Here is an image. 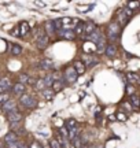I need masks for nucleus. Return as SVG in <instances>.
<instances>
[{"instance_id": "22", "label": "nucleus", "mask_w": 140, "mask_h": 148, "mask_svg": "<svg viewBox=\"0 0 140 148\" xmlns=\"http://www.w3.org/2000/svg\"><path fill=\"white\" fill-rule=\"evenodd\" d=\"M45 30L48 32V34L47 36H52V34H55V29H54V25H52V21H48V22H45Z\"/></svg>"}, {"instance_id": "40", "label": "nucleus", "mask_w": 140, "mask_h": 148, "mask_svg": "<svg viewBox=\"0 0 140 148\" xmlns=\"http://www.w3.org/2000/svg\"><path fill=\"white\" fill-rule=\"evenodd\" d=\"M34 4H37V5H40V7H45V3H43V1H36Z\"/></svg>"}, {"instance_id": "42", "label": "nucleus", "mask_w": 140, "mask_h": 148, "mask_svg": "<svg viewBox=\"0 0 140 148\" xmlns=\"http://www.w3.org/2000/svg\"><path fill=\"white\" fill-rule=\"evenodd\" d=\"M124 107L126 108V110H130V106L128 104V103H124Z\"/></svg>"}, {"instance_id": "24", "label": "nucleus", "mask_w": 140, "mask_h": 148, "mask_svg": "<svg viewBox=\"0 0 140 148\" xmlns=\"http://www.w3.org/2000/svg\"><path fill=\"white\" fill-rule=\"evenodd\" d=\"M52 25H54L55 32H59V30H62V29H63V23H62V19H55V21H52Z\"/></svg>"}, {"instance_id": "4", "label": "nucleus", "mask_w": 140, "mask_h": 148, "mask_svg": "<svg viewBox=\"0 0 140 148\" xmlns=\"http://www.w3.org/2000/svg\"><path fill=\"white\" fill-rule=\"evenodd\" d=\"M85 38L86 40H89V41H93V44H97V42L100 41L102 38H104V34H103L100 30H95L93 33H91L89 36H85Z\"/></svg>"}, {"instance_id": "5", "label": "nucleus", "mask_w": 140, "mask_h": 148, "mask_svg": "<svg viewBox=\"0 0 140 148\" xmlns=\"http://www.w3.org/2000/svg\"><path fill=\"white\" fill-rule=\"evenodd\" d=\"M36 41H37L36 42V45H37L38 49H45V48L48 47V44H49V37L47 36V34H44V36L38 37Z\"/></svg>"}, {"instance_id": "20", "label": "nucleus", "mask_w": 140, "mask_h": 148, "mask_svg": "<svg viewBox=\"0 0 140 148\" xmlns=\"http://www.w3.org/2000/svg\"><path fill=\"white\" fill-rule=\"evenodd\" d=\"M4 140H5V143L16 141V140H18V136H16V133H14V132H8V133H7V134L4 136Z\"/></svg>"}, {"instance_id": "29", "label": "nucleus", "mask_w": 140, "mask_h": 148, "mask_svg": "<svg viewBox=\"0 0 140 148\" xmlns=\"http://www.w3.org/2000/svg\"><path fill=\"white\" fill-rule=\"evenodd\" d=\"M54 81H55L54 75H45V78H44V84H45V86H51Z\"/></svg>"}, {"instance_id": "38", "label": "nucleus", "mask_w": 140, "mask_h": 148, "mask_svg": "<svg viewBox=\"0 0 140 148\" xmlns=\"http://www.w3.org/2000/svg\"><path fill=\"white\" fill-rule=\"evenodd\" d=\"M117 118H118L119 121H125V118H126V116H125L124 114H118V115H117Z\"/></svg>"}, {"instance_id": "41", "label": "nucleus", "mask_w": 140, "mask_h": 148, "mask_svg": "<svg viewBox=\"0 0 140 148\" xmlns=\"http://www.w3.org/2000/svg\"><path fill=\"white\" fill-rule=\"evenodd\" d=\"M36 81H37V79H34V78H29V81H27V82H29V84H36Z\"/></svg>"}, {"instance_id": "39", "label": "nucleus", "mask_w": 140, "mask_h": 148, "mask_svg": "<svg viewBox=\"0 0 140 148\" xmlns=\"http://www.w3.org/2000/svg\"><path fill=\"white\" fill-rule=\"evenodd\" d=\"M86 148H102L100 145H97V144H92V145H88Z\"/></svg>"}, {"instance_id": "2", "label": "nucleus", "mask_w": 140, "mask_h": 148, "mask_svg": "<svg viewBox=\"0 0 140 148\" xmlns=\"http://www.w3.org/2000/svg\"><path fill=\"white\" fill-rule=\"evenodd\" d=\"M77 77H78L77 71H75L73 67H67L65 74H63V81H66L67 84H73V82L77 81Z\"/></svg>"}, {"instance_id": "23", "label": "nucleus", "mask_w": 140, "mask_h": 148, "mask_svg": "<svg viewBox=\"0 0 140 148\" xmlns=\"http://www.w3.org/2000/svg\"><path fill=\"white\" fill-rule=\"evenodd\" d=\"M80 129H77V127H74V129H71V130H69V138L70 140H74V138L80 137Z\"/></svg>"}, {"instance_id": "26", "label": "nucleus", "mask_w": 140, "mask_h": 148, "mask_svg": "<svg viewBox=\"0 0 140 148\" xmlns=\"http://www.w3.org/2000/svg\"><path fill=\"white\" fill-rule=\"evenodd\" d=\"M65 126L67 130H71V129H74V127H77V122H75V119H67L65 123Z\"/></svg>"}, {"instance_id": "15", "label": "nucleus", "mask_w": 140, "mask_h": 148, "mask_svg": "<svg viewBox=\"0 0 140 148\" xmlns=\"http://www.w3.org/2000/svg\"><path fill=\"white\" fill-rule=\"evenodd\" d=\"M27 33H29V23L27 22H22L21 25H19V36L23 37V36H26Z\"/></svg>"}, {"instance_id": "14", "label": "nucleus", "mask_w": 140, "mask_h": 148, "mask_svg": "<svg viewBox=\"0 0 140 148\" xmlns=\"http://www.w3.org/2000/svg\"><path fill=\"white\" fill-rule=\"evenodd\" d=\"M40 67L43 70H49V69H54V62L49 60V59H44L40 62Z\"/></svg>"}, {"instance_id": "17", "label": "nucleus", "mask_w": 140, "mask_h": 148, "mask_svg": "<svg viewBox=\"0 0 140 148\" xmlns=\"http://www.w3.org/2000/svg\"><path fill=\"white\" fill-rule=\"evenodd\" d=\"M126 78H128V81L130 84H137L140 79V75H137L136 73H128L126 74Z\"/></svg>"}, {"instance_id": "27", "label": "nucleus", "mask_w": 140, "mask_h": 148, "mask_svg": "<svg viewBox=\"0 0 140 148\" xmlns=\"http://www.w3.org/2000/svg\"><path fill=\"white\" fill-rule=\"evenodd\" d=\"M34 85H36V89H38V90H44L45 88H47L45 84H44V78H38Z\"/></svg>"}, {"instance_id": "43", "label": "nucleus", "mask_w": 140, "mask_h": 148, "mask_svg": "<svg viewBox=\"0 0 140 148\" xmlns=\"http://www.w3.org/2000/svg\"><path fill=\"white\" fill-rule=\"evenodd\" d=\"M32 148H40V145H38L37 143H34V144H33V145H32Z\"/></svg>"}, {"instance_id": "11", "label": "nucleus", "mask_w": 140, "mask_h": 148, "mask_svg": "<svg viewBox=\"0 0 140 148\" xmlns=\"http://www.w3.org/2000/svg\"><path fill=\"white\" fill-rule=\"evenodd\" d=\"M104 52H106V55H107L108 58H114V56L117 55V47H115V45H113V44H110V45H107V47H106Z\"/></svg>"}, {"instance_id": "10", "label": "nucleus", "mask_w": 140, "mask_h": 148, "mask_svg": "<svg viewBox=\"0 0 140 148\" xmlns=\"http://www.w3.org/2000/svg\"><path fill=\"white\" fill-rule=\"evenodd\" d=\"M8 119H10V123L11 122H21L22 121V114L19 111L10 112V114H8Z\"/></svg>"}, {"instance_id": "1", "label": "nucleus", "mask_w": 140, "mask_h": 148, "mask_svg": "<svg viewBox=\"0 0 140 148\" xmlns=\"http://www.w3.org/2000/svg\"><path fill=\"white\" fill-rule=\"evenodd\" d=\"M119 33H121V26L118 25V22H111L107 27V36L108 38L114 41L119 37Z\"/></svg>"}, {"instance_id": "3", "label": "nucleus", "mask_w": 140, "mask_h": 148, "mask_svg": "<svg viewBox=\"0 0 140 148\" xmlns=\"http://www.w3.org/2000/svg\"><path fill=\"white\" fill-rule=\"evenodd\" d=\"M21 103L25 107H27V108H33V107L37 106L36 99H33L32 96H29V95H22L21 96Z\"/></svg>"}, {"instance_id": "16", "label": "nucleus", "mask_w": 140, "mask_h": 148, "mask_svg": "<svg viewBox=\"0 0 140 148\" xmlns=\"http://www.w3.org/2000/svg\"><path fill=\"white\" fill-rule=\"evenodd\" d=\"M12 90H14V93H15V95H21L22 96L23 95V92H25V85L18 82V84H15L14 86H12Z\"/></svg>"}, {"instance_id": "30", "label": "nucleus", "mask_w": 140, "mask_h": 148, "mask_svg": "<svg viewBox=\"0 0 140 148\" xmlns=\"http://www.w3.org/2000/svg\"><path fill=\"white\" fill-rule=\"evenodd\" d=\"M140 7V1H129L128 3V8L129 10H133V8H137Z\"/></svg>"}, {"instance_id": "44", "label": "nucleus", "mask_w": 140, "mask_h": 148, "mask_svg": "<svg viewBox=\"0 0 140 148\" xmlns=\"http://www.w3.org/2000/svg\"><path fill=\"white\" fill-rule=\"evenodd\" d=\"M3 90H4V89H3V86L0 85V93H3Z\"/></svg>"}, {"instance_id": "19", "label": "nucleus", "mask_w": 140, "mask_h": 148, "mask_svg": "<svg viewBox=\"0 0 140 148\" xmlns=\"http://www.w3.org/2000/svg\"><path fill=\"white\" fill-rule=\"evenodd\" d=\"M11 53H12L14 56H19L22 53V47L18 45V44H12V45H11Z\"/></svg>"}, {"instance_id": "7", "label": "nucleus", "mask_w": 140, "mask_h": 148, "mask_svg": "<svg viewBox=\"0 0 140 148\" xmlns=\"http://www.w3.org/2000/svg\"><path fill=\"white\" fill-rule=\"evenodd\" d=\"M56 34L60 36L62 38H66V40H74V37H75L73 30H63V29L59 30V32H56Z\"/></svg>"}, {"instance_id": "8", "label": "nucleus", "mask_w": 140, "mask_h": 148, "mask_svg": "<svg viewBox=\"0 0 140 148\" xmlns=\"http://www.w3.org/2000/svg\"><path fill=\"white\" fill-rule=\"evenodd\" d=\"M51 86H52V90L56 93V92H59V90L63 89V86H65V81H62V79H55Z\"/></svg>"}, {"instance_id": "31", "label": "nucleus", "mask_w": 140, "mask_h": 148, "mask_svg": "<svg viewBox=\"0 0 140 148\" xmlns=\"http://www.w3.org/2000/svg\"><path fill=\"white\" fill-rule=\"evenodd\" d=\"M73 145H74L75 148H81L82 147V141H81V137H77L73 140Z\"/></svg>"}, {"instance_id": "6", "label": "nucleus", "mask_w": 140, "mask_h": 148, "mask_svg": "<svg viewBox=\"0 0 140 148\" xmlns=\"http://www.w3.org/2000/svg\"><path fill=\"white\" fill-rule=\"evenodd\" d=\"M1 111H4V112H7V114H10V112H14V111H16L15 103H14L12 100L5 101L4 104H3V107H1Z\"/></svg>"}, {"instance_id": "13", "label": "nucleus", "mask_w": 140, "mask_h": 148, "mask_svg": "<svg viewBox=\"0 0 140 148\" xmlns=\"http://www.w3.org/2000/svg\"><path fill=\"white\" fill-rule=\"evenodd\" d=\"M73 69L77 71V74H78V75H80V74H84V71H85V64L82 63L81 60H77V62H74Z\"/></svg>"}, {"instance_id": "9", "label": "nucleus", "mask_w": 140, "mask_h": 148, "mask_svg": "<svg viewBox=\"0 0 140 148\" xmlns=\"http://www.w3.org/2000/svg\"><path fill=\"white\" fill-rule=\"evenodd\" d=\"M95 30H96V25H95L92 21L86 22L85 26H84V32L86 33V36H89V34H91V33H93Z\"/></svg>"}, {"instance_id": "18", "label": "nucleus", "mask_w": 140, "mask_h": 148, "mask_svg": "<svg viewBox=\"0 0 140 148\" xmlns=\"http://www.w3.org/2000/svg\"><path fill=\"white\" fill-rule=\"evenodd\" d=\"M84 26H85V23H84V22H81V21L78 22V23L74 26V30H73L74 34H77V36L82 34V33H84Z\"/></svg>"}, {"instance_id": "21", "label": "nucleus", "mask_w": 140, "mask_h": 148, "mask_svg": "<svg viewBox=\"0 0 140 148\" xmlns=\"http://www.w3.org/2000/svg\"><path fill=\"white\" fill-rule=\"evenodd\" d=\"M129 103L135 107V108H137V107H140V97L139 96H136V95L129 96Z\"/></svg>"}, {"instance_id": "32", "label": "nucleus", "mask_w": 140, "mask_h": 148, "mask_svg": "<svg viewBox=\"0 0 140 148\" xmlns=\"http://www.w3.org/2000/svg\"><path fill=\"white\" fill-rule=\"evenodd\" d=\"M27 81H29V75H26V74H21L19 75V84L25 85V82H27Z\"/></svg>"}, {"instance_id": "36", "label": "nucleus", "mask_w": 140, "mask_h": 148, "mask_svg": "<svg viewBox=\"0 0 140 148\" xmlns=\"http://www.w3.org/2000/svg\"><path fill=\"white\" fill-rule=\"evenodd\" d=\"M126 92L132 96V93H133V86H132V85H128V86H126Z\"/></svg>"}, {"instance_id": "25", "label": "nucleus", "mask_w": 140, "mask_h": 148, "mask_svg": "<svg viewBox=\"0 0 140 148\" xmlns=\"http://www.w3.org/2000/svg\"><path fill=\"white\" fill-rule=\"evenodd\" d=\"M54 95H55V92L52 89H47V88H45V89L43 90V96L47 100H51V99L54 97Z\"/></svg>"}, {"instance_id": "34", "label": "nucleus", "mask_w": 140, "mask_h": 148, "mask_svg": "<svg viewBox=\"0 0 140 148\" xmlns=\"http://www.w3.org/2000/svg\"><path fill=\"white\" fill-rule=\"evenodd\" d=\"M49 145H51V148H62V145H60V144L58 143V141H56L55 138L49 141Z\"/></svg>"}, {"instance_id": "35", "label": "nucleus", "mask_w": 140, "mask_h": 148, "mask_svg": "<svg viewBox=\"0 0 140 148\" xmlns=\"http://www.w3.org/2000/svg\"><path fill=\"white\" fill-rule=\"evenodd\" d=\"M7 147H8V148H19L21 145L18 144V140H16V141H11V143H7Z\"/></svg>"}, {"instance_id": "37", "label": "nucleus", "mask_w": 140, "mask_h": 148, "mask_svg": "<svg viewBox=\"0 0 140 148\" xmlns=\"http://www.w3.org/2000/svg\"><path fill=\"white\" fill-rule=\"evenodd\" d=\"M19 29H18V27H16V29H14V30H12V32H11V34H12V36H18L19 37Z\"/></svg>"}, {"instance_id": "46", "label": "nucleus", "mask_w": 140, "mask_h": 148, "mask_svg": "<svg viewBox=\"0 0 140 148\" xmlns=\"http://www.w3.org/2000/svg\"><path fill=\"white\" fill-rule=\"evenodd\" d=\"M139 84H140V79H139Z\"/></svg>"}, {"instance_id": "33", "label": "nucleus", "mask_w": 140, "mask_h": 148, "mask_svg": "<svg viewBox=\"0 0 140 148\" xmlns=\"http://www.w3.org/2000/svg\"><path fill=\"white\" fill-rule=\"evenodd\" d=\"M8 97H10V96L7 95V93H0V103H3V104H4L5 101L10 100Z\"/></svg>"}, {"instance_id": "28", "label": "nucleus", "mask_w": 140, "mask_h": 148, "mask_svg": "<svg viewBox=\"0 0 140 148\" xmlns=\"http://www.w3.org/2000/svg\"><path fill=\"white\" fill-rule=\"evenodd\" d=\"M0 85L3 86V89H8V88H11V82L8 78H1L0 79Z\"/></svg>"}, {"instance_id": "45", "label": "nucleus", "mask_w": 140, "mask_h": 148, "mask_svg": "<svg viewBox=\"0 0 140 148\" xmlns=\"http://www.w3.org/2000/svg\"><path fill=\"white\" fill-rule=\"evenodd\" d=\"M19 148H25V147H23V145H21V147H19Z\"/></svg>"}, {"instance_id": "12", "label": "nucleus", "mask_w": 140, "mask_h": 148, "mask_svg": "<svg viewBox=\"0 0 140 148\" xmlns=\"http://www.w3.org/2000/svg\"><path fill=\"white\" fill-rule=\"evenodd\" d=\"M96 59L92 58L91 55H82V63L85 64V66H93V64H96Z\"/></svg>"}]
</instances>
